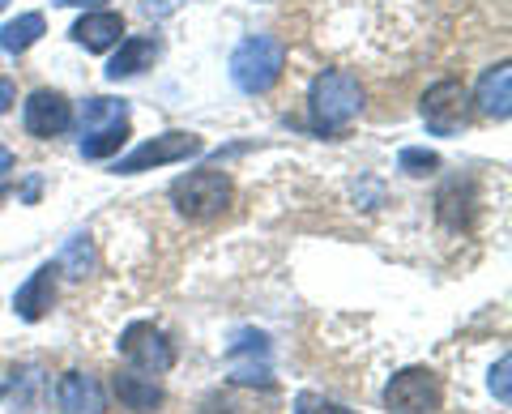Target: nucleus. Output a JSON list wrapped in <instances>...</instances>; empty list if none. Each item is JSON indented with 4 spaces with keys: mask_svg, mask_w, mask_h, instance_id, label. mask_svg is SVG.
Wrapping results in <instances>:
<instances>
[{
    "mask_svg": "<svg viewBox=\"0 0 512 414\" xmlns=\"http://www.w3.org/2000/svg\"><path fill=\"white\" fill-rule=\"evenodd\" d=\"M359 111H363V86H359L355 73L325 69V73L312 77V86H308V120H312L316 133H325V137L342 133Z\"/></svg>",
    "mask_w": 512,
    "mask_h": 414,
    "instance_id": "nucleus-1",
    "label": "nucleus"
},
{
    "mask_svg": "<svg viewBox=\"0 0 512 414\" xmlns=\"http://www.w3.org/2000/svg\"><path fill=\"white\" fill-rule=\"evenodd\" d=\"M286 69V47L274 35H248L231 56V82L244 94H269Z\"/></svg>",
    "mask_w": 512,
    "mask_h": 414,
    "instance_id": "nucleus-2",
    "label": "nucleus"
},
{
    "mask_svg": "<svg viewBox=\"0 0 512 414\" xmlns=\"http://www.w3.org/2000/svg\"><path fill=\"white\" fill-rule=\"evenodd\" d=\"M235 184L227 171H192L171 184V201L188 222H210L231 205Z\"/></svg>",
    "mask_w": 512,
    "mask_h": 414,
    "instance_id": "nucleus-3",
    "label": "nucleus"
},
{
    "mask_svg": "<svg viewBox=\"0 0 512 414\" xmlns=\"http://www.w3.org/2000/svg\"><path fill=\"white\" fill-rule=\"evenodd\" d=\"M384 406L393 414H440L444 385L431 368H406L384 385Z\"/></svg>",
    "mask_w": 512,
    "mask_h": 414,
    "instance_id": "nucleus-4",
    "label": "nucleus"
},
{
    "mask_svg": "<svg viewBox=\"0 0 512 414\" xmlns=\"http://www.w3.org/2000/svg\"><path fill=\"white\" fill-rule=\"evenodd\" d=\"M423 124L427 133L436 137H457L461 129H466L470 120V94L461 82H453V77H444V82H436L427 94H423Z\"/></svg>",
    "mask_w": 512,
    "mask_h": 414,
    "instance_id": "nucleus-5",
    "label": "nucleus"
},
{
    "mask_svg": "<svg viewBox=\"0 0 512 414\" xmlns=\"http://www.w3.org/2000/svg\"><path fill=\"white\" fill-rule=\"evenodd\" d=\"M120 355L133 363L137 372H146V376H158V372H171V363H175V346L167 342V333L150 325V321H133L124 333H120Z\"/></svg>",
    "mask_w": 512,
    "mask_h": 414,
    "instance_id": "nucleus-6",
    "label": "nucleus"
},
{
    "mask_svg": "<svg viewBox=\"0 0 512 414\" xmlns=\"http://www.w3.org/2000/svg\"><path fill=\"white\" fill-rule=\"evenodd\" d=\"M201 137L197 133H163V137H150L141 141L133 154H124L116 163V175H137V171H150V167H171V163H184V158L201 154Z\"/></svg>",
    "mask_w": 512,
    "mask_h": 414,
    "instance_id": "nucleus-7",
    "label": "nucleus"
},
{
    "mask_svg": "<svg viewBox=\"0 0 512 414\" xmlns=\"http://www.w3.org/2000/svg\"><path fill=\"white\" fill-rule=\"evenodd\" d=\"M22 124L30 137H60L73 129V103L60 90H35L22 107Z\"/></svg>",
    "mask_w": 512,
    "mask_h": 414,
    "instance_id": "nucleus-8",
    "label": "nucleus"
},
{
    "mask_svg": "<svg viewBox=\"0 0 512 414\" xmlns=\"http://www.w3.org/2000/svg\"><path fill=\"white\" fill-rule=\"evenodd\" d=\"M43 397H47V376H43V368H35V363L13 368L9 380L0 385V406L9 414H39Z\"/></svg>",
    "mask_w": 512,
    "mask_h": 414,
    "instance_id": "nucleus-9",
    "label": "nucleus"
},
{
    "mask_svg": "<svg viewBox=\"0 0 512 414\" xmlns=\"http://www.w3.org/2000/svg\"><path fill=\"white\" fill-rule=\"evenodd\" d=\"M56 406H60V414H103L107 410V393L99 385V376L64 372L56 380Z\"/></svg>",
    "mask_w": 512,
    "mask_h": 414,
    "instance_id": "nucleus-10",
    "label": "nucleus"
},
{
    "mask_svg": "<svg viewBox=\"0 0 512 414\" xmlns=\"http://www.w3.org/2000/svg\"><path fill=\"white\" fill-rule=\"evenodd\" d=\"M52 304H56V265H43L18 286V295H13V312H18L22 321L35 325V321H43Z\"/></svg>",
    "mask_w": 512,
    "mask_h": 414,
    "instance_id": "nucleus-11",
    "label": "nucleus"
},
{
    "mask_svg": "<svg viewBox=\"0 0 512 414\" xmlns=\"http://www.w3.org/2000/svg\"><path fill=\"white\" fill-rule=\"evenodd\" d=\"M474 107L483 111L487 120H508L512 116V69H508V60H500L495 69H487L483 77H478Z\"/></svg>",
    "mask_w": 512,
    "mask_h": 414,
    "instance_id": "nucleus-12",
    "label": "nucleus"
},
{
    "mask_svg": "<svg viewBox=\"0 0 512 414\" xmlns=\"http://www.w3.org/2000/svg\"><path fill=\"white\" fill-rule=\"evenodd\" d=\"M158 52H163V47H158V39H150V35L120 39V52L107 60V82H124V77H137V73L154 69Z\"/></svg>",
    "mask_w": 512,
    "mask_h": 414,
    "instance_id": "nucleus-13",
    "label": "nucleus"
},
{
    "mask_svg": "<svg viewBox=\"0 0 512 414\" xmlns=\"http://www.w3.org/2000/svg\"><path fill=\"white\" fill-rule=\"evenodd\" d=\"M73 43H82L86 52H107V47H116L120 35H124V18L120 13H107V9H86L82 22H73Z\"/></svg>",
    "mask_w": 512,
    "mask_h": 414,
    "instance_id": "nucleus-14",
    "label": "nucleus"
},
{
    "mask_svg": "<svg viewBox=\"0 0 512 414\" xmlns=\"http://www.w3.org/2000/svg\"><path fill=\"white\" fill-rule=\"evenodd\" d=\"M111 389H116L124 410H137V414H154L158 406L167 402L163 385H158L154 376H146V372H120L116 380H111Z\"/></svg>",
    "mask_w": 512,
    "mask_h": 414,
    "instance_id": "nucleus-15",
    "label": "nucleus"
},
{
    "mask_svg": "<svg viewBox=\"0 0 512 414\" xmlns=\"http://www.w3.org/2000/svg\"><path fill=\"white\" fill-rule=\"evenodd\" d=\"M43 30H47L43 13H18L13 22L0 26V52H13V56L30 52V47L43 39Z\"/></svg>",
    "mask_w": 512,
    "mask_h": 414,
    "instance_id": "nucleus-16",
    "label": "nucleus"
},
{
    "mask_svg": "<svg viewBox=\"0 0 512 414\" xmlns=\"http://www.w3.org/2000/svg\"><path fill=\"white\" fill-rule=\"evenodd\" d=\"M470 214H474V193H470V184L461 188V180H453V184H444L440 188V222L444 227H466L470 222Z\"/></svg>",
    "mask_w": 512,
    "mask_h": 414,
    "instance_id": "nucleus-17",
    "label": "nucleus"
},
{
    "mask_svg": "<svg viewBox=\"0 0 512 414\" xmlns=\"http://www.w3.org/2000/svg\"><path fill=\"white\" fill-rule=\"evenodd\" d=\"M120 120H128L124 99H86V107H82V133L107 129V124H120Z\"/></svg>",
    "mask_w": 512,
    "mask_h": 414,
    "instance_id": "nucleus-18",
    "label": "nucleus"
},
{
    "mask_svg": "<svg viewBox=\"0 0 512 414\" xmlns=\"http://www.w3.org/2000/svg\"><path fill=\"white\" fill-rule=\"evenodd\" d=\"M124 141H128V120L107 124V129H90V133L82 137V154H86V158H107V154H116Z\"/></svg>",
    "mask_w": 512,
    "mask_h": 414,
    "instance_id": "nucleus-19",
    "label": "nucleus"
},
{
    "mask_svg": "<svg viewBox=\"0 0 512 414\" xmlns=\"http://www.w3.org/2000/svg\"><path fill=\"white\" fill-rule=\"evenodd\" d=\"M60 269H64L69 278H86V274H90V269H94V244H90V235H73V240L64 244Z\"/></svg>",
    "mask_w": 512,
    "mask_h": 414,
    "instance_id": "nucleus-20",
    "label": "nucleus"
},
{
    "mask_svg": "<svg viewBox=\"0 0 512 414\" xmlns=\"http://www.w3.org/2000/svg\"><path fill=\"white\" fill-rule=\"evenodd\" d=\"M397 167H402L406 175H427L440 167V154L436 150H423V146H406L402 154H397Z\"/></svg>",
    "mask_w": 512,
    "mask_h": 414,
    "instance_id": "nucleus-21",
    "label": "nucleus"
},
{
    "mask_svg": "<svg viewBox=\"0 0 512 414\" xmlns=\"http://www.w3.org/2000/svg\"><path fill=\"white\" fill-rule=\"evenodd\" d=\"M295 414H359V410H346V406L329 402V397H320V393H299L295 397Z\"/></svg>",
    "mask_w": 512,
    "mask_h": 414,
    "instance_id": "nucleus-22",
    "label": "nucleus"
},
{
    "mask_svg": "<svg viewBox=\"0 0 512 414\" xmlns=\"http://www.w3.org/2000/svg\"><path fill=\"white\" fill-rule=\"evenodd\" d=\"M508 372H512V359H508V355H500V363H495V368H491V393L500 397L504 406L512 402V385H508Z\"/></svg>",
    "mask_w": 512,
    "mask_h": 414,
    "instance_id": "nucleus-23",
    "label": "nucleus"
},
{
    "mask_svg": "<svg viewBox=\"0 0 512 414\" xmlns=\"http://www.w3.org/2000/svg\"><path fill=\"white\" fill-rule=\"evenodd\" d=\"M13 103H18V90H13V82H5V77H0V116H5Z\"/></svg>",
    "mask_w": 512,
    "mask_h": 414,
    "instance_id": "nucleus-24",
    "label": "nucleus"
},
{
    "mask_svg": "<svg viewBox=\"0 0 512 414\" xmlns=\"http://www.w3.org/2000/svg\"><path fill=\"white\" fill-rule=\"evenodd\" d=\"M9 171H13V150H9V146H0V188H5Z\"/></svg>",
    "mask_w": 512,
    "mask_h": 414,
    "instance_id": "nucleus-25",
    "label": "nucleus"
},
{
    "mask_svg": "<svg viewBox=\"0 0 512 414\" xmlns=\"http://www.w3.org/2000/svg\"><path fill=\"white\" fill-rule=\"evenodd\" d=\"M52 5H60V9H99L103 0H52Z\"/></svg>",
    "mask_w": 512,
    "mask_h": 414,
    "instance_id": "nucleus-26",
    "label": "nucleus"
},
{
    "mask_svg": "<svg viewBox=\"0 0 512 414\" xmlns=\"http://www.w3.org/2000/svg\"><path fill=\"white\" fill-rule=\"evenodd\" d=\"M180 0H150V13H171Z\"/></svg>",
    "mask_w": 512,
    "mask_h": 414,
    "instance_id": "nucleus-27",
    "label": "nucleus"
},
{
    "mask_svg": "<svg viewBox=\"0 0 512 414\" xmlns=\"http://www.w3.org/2000/svg\"><path fill=\"white\" fill-rule=\"evenodd\" d=\"M35 197H39V180H30V184H26V193H22V201H35Z\"/></svg>",
    "mask_w": 512,
    "mask_h": 414,
    "instance_id": "nucleus-28",
    "label": "nucleus"
},
{
    "mask_svg": "<svg viewBox=\"0 0 512 414\" xmlns=\"http://www.w3.org/2000/svg\"><path fill=\"white\" fill-rule=\"evenodd\" d=\"M5 5H9V0H0V13H5Z\"/></svg>",
    "mask_w": 512,
    "mask_h": 414,
    "instance_id": "nucleus-29",
    "label": "nucleus"
}]
</instances>
